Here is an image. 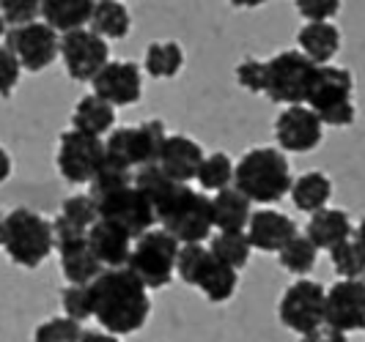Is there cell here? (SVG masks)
<instances>
[{"label":"cell","instance_id":"1","mask_svg":"<svg viewBox=\"0 0 365 342\" xmlns=\"http://www.w3.org/2000/svg\"><path fill=\"white\" fill-rule=\"evenodd\" d=\"M93 318L108 334H132L143 328L151 312L148 288L129 269H108L91 285Z\"/></svg>","mask_w":365,"mask_h":342},{"label":"cell","instance_id":"40","mask_svg":"<svg viewBox=\"0 0 365 342\" xmlns=\"http://www.w3.org/2000/svg\"><path fill=\"white\" fill-rule=\"evenodd\" d=\"M22 74V63L9 47H0V96H11Z\"/></svg>","mask_w":365,"mask_h":342},{"label":"cell","instance_id":"3","mask_svg":"<svg viewBox=\"0 0 365 342\" xmlns=\"http://www.w3.org/2000/svg\"><path fill=\"white\" fill-rule=\"evenodd\" d=\"M154 211L163 230H168L179 244H203L215 228L212 198H206V192L192 189L190 183H176L154 205Z\"/></svg>","mask_w":365,"mask_h":342},{"label":"cell","instance_id":"41","mask_svg":"<svg viewBox=\"0 0 365 342\" xmlns=\"http://www.w3.org/2000/svg\"><path fill=\"white\" fill-rule=\"evenodd\" d=\"M338 0H297V11L308 22H329L338 14Z\"/></svg>","mask_w":365,"mask_h":342},{"label":"cell","instance_id":"31","mask_svg":"<svg viewBox=\"0 0 365 342\" xmlns=\"http://www.w3.org/2000/svg\"><path fill=\"white\" fill-rule=\"evenodd\" d=\"M234 173H237V164L228 159V154H212L206 156L201 164V173H198V183H201L203 192H222V189H231V181H234Z\"/></svg>","mask_w":365,"mask_h":342},{"label":"cell","instance_id":"46","mask_svg":"<svg viewBox=\"0 0 365 342\" xmlns=\"http://www.w3.org/2000/svg\"><path fill=\"white\" fill-rule=\"evenodd\" d=\"M6 244V214H0V247Z\"/></svg>","mask_w":365,"mask_h":342},{"label":"cell","instance_id":"23","mask_svg":"<svg viewBox=\"0 0 365 342\" xmlns=\"http://www.w3.org/2000/svg\"><path fill=\"white\" fill-rule=\"evenodd\" d=\"M212 214H215V228L220 233H247L253 211H250V200L237 186H231L212 198Z\"/></svg>","mask_w":365,"mask_h":342},{"label":"cell","instance_id":"22","mask_svg":"<svg viewBox=\"0 0 365 342\" xmlns=\"http://www.w3.org/2000/svg\"><path fill=\"white\" fill-rule=\"evenodd\" d=\"M299 53L316 66H329V60L341 50V31L332 22H308L297 33Z\"/></svg>","mask_w":365,"mask_h":342},{"label":"cell","instance_id":"24","mask_svg":"<svg viewBox=\"0 0 365 342\" xmlns=\"http://www.w3.org/2000/svg\"><path fill=\"white\" fill-rule=\"evenodd\" d=\"M91 0H44L41 3V17L53 28L55 33H72V31H83L86 22L93 17Z\"/></svg>","mask_w":365,"mask_h":342},{"label":"cell","instance_id":"28","mask_svg":"<svg viewBox=\"0 0 365 342\" xmlns=\"http://www.w3.org/2000/svg\"><path fill=\"white\" fill-rule=\"evenodd\" d=\"M129 11L127 6L113 3V0H102L93 6L91 31L99 33L102 38H124L129 33Z\"/></svg>","mask_w":365,"mask_h":342},{"label":"cell","instance_id":"7","mask_svg":"<svg viewBox=\"0 0 365 342\" xmlns=\"http://www.w3.org/2000/svg\"><path fill=\"white\" fill-rule=\"evenodd\" d=\"M179 250L182 244L173 235L154 228L146 235H140L132 247L127 269L146 285V288H168L173 274H176V260H179Z\"/></svg>","mask_w":365,"mask_h":342},{"label":"cell","instance_id":"18","mask_svg":"<svg viewBox=\"0 0 365 342\" xmlns=\"http://www.w3.org/2000/svg\"><path fill=\"white\" fill-rule=\"evenodd\" d=\"M203 148L187 134H170L160 154V167L176 183H190L198 178L203 164Z\"/></svg>","mask_w":365,"mask_h":342},{"label":"cell","instance_id":"19","mask_svg":"<svg viewBox=\"0 0 365 342\" xmlns=\"http://www.w3.org/2000/svg\"><path fill=\"white\" fill-rule=\"evenodd\" d=\"M88 247L105 269H127L135 238L124 228L113 225L108 219H99L88 230Z\"/></svg>","mask_w":365,"mask_h":342},{"label":"cell","instance_id":"35","mask_svg":"<svg viewBox=\"0 0 365 342\" xmlns=\"http://www.w3.org/2000/svg\"><path fill=\"white\" fill-rule=\"evenodd\" d=\"M86 328L72 318H50L36 328L34 342H83Z\"/></svg>","mask_w":365,"mask_h":342},{"label":"cell","instance_id":"47","mask_svg":"<svg viewBox=\"0 0 365 342\" xmlns=\"http://www.w3.org/2000/svg\"><path fill=\"white\" fill-rule=\"evenodd\" d=\"M6 33V19H3V14H0V36Z\"/></svg>","mask_w":365,"mask_h":342},{"label":"cell","instance_id":"30","mask_svg":"<svg viewBox=\"0 0 365 342\" xmlns=\"http://www.w3.org/2000/svg\"><path fill=\"white\" fill-rule=\"evenodd\" d=\"M250 250H253V244H250L247 233H217L212 238V247H209V252L217 260H222L225 266L237 271L247 266Z\"/></svg>","mask_w":365,"mask_h":342},{"label":"cell","instance_id":"29","mask_svg":"<svg viewBox=\"0 0 365 342\" xmlns=\"http://www.w3.org/2000/svg\"><path fill=\"white\" fill-rule=\"evenodd\" d=\"M146 72L157 80H170L176 77L184 66V50L176 41H154L146 50Z\"/></svg>","mask_w":365,"mask_h":342},{"label":"cell","instance_id":"12","mask_svg":"<svg viewBox=\"0 0 365 342\" xmlns=\"http://www.w3.org/2000/svg\"><path fill=\"white\" fill-rule=\"evenodd\" d=\"M61 58L66 63V72L77 82H93V77L110 63L108 38L93 33L91 28L72 31L61 36Z\"/></svg>","mask_w":365,"mask_h":342},{"label":"cell","instance_id":"45","mask_svg":"<svg viewBox=\"0 0 365 342\" xmlns=\"http://www.w3.org/2000/svg\"><path fill=\"white\" fill-rule=\"evenodd\" d=\"M354 244L365 252V216L360 219V225H354Z\"/></svg>","mask_w":365,"mask_h":342},{"label":"cell","instance_id":"13","mask_svg":"<svg viewBox=\"0 0 365 342\" xmlns=\"http://www.w3.org/2000/svg\"><path fill=\"white\" fill-rule=\"evenodd\" d=\"M6 47L17 55L22 69L41 72L61 55V38L47 22H34L25 28H11L6 33Z\"/></svg>","mask_w":365,"mask_h":342},{"label":"cell","instance_id":"17","mask_svg":"<svg viewBox=\"0 0 365 342\" xmlns=\"http://www.w3.org/2000/svg\"><path fill=\"white\" fill-rule=\"evenodd\" d=\"M297 225H294L292 216H286L283 211H274V208H258L250 216V225H247V238L253 244V250L261 252H283L294 238H297Z\"/></svg>","mask_w":365,"mask_h":342},{"label":"cell","instance_id":"44","mask_svg":"<svg viewBox=\"0 0 365 342\" xmlns=\"http://www.w3.org/2000/svg\"><path fill=\"white\" fill-rule=\"evenodd\" d=\"M83 342H121L115 334H102V331H86Z\"/></svg>","mask_w":365,"mask_h":342},{"label":"cell","instance_id":"32","mask_svg":"<svg viewBox=\"0 0 365 342\" xmlns=\"http://www.w3.org/2000/svg\"><path fill=\"white\" fill-rule=\"evenodd\" d=\"M316 255H319V250L311 244V238L308 235H297L277 257H280V266L289 274H297V277L305 279V274H311V269L316 266Z\"/></svg>","mask_w":365,"mask_h":342},{"label":"cell","instance_id":"37","mask_svg":"<svg viewBox=\"0 0 365 342\" xmlns=\"http://www.w3.org/2000/svg\"><path fill=\"white\" fill-rule=\"evenodd\" d=\"M206 257H209V250H206L203 244H182L179 260H176V274H179V279L187 282V285H195V279H198V274H201Z\"/></svg>","mask_w":365,"mask_h":342},{"label":"cell","instance_id":"8","mask_svg":"<svg viewBox=\"0 0 365 342\" xmlns=\"http://www.w3.org/2000/svg\"><path fill=\"white\" fill-rule=\"evenodd\" d=\"M316 63H311L299 50H283L267 60V82H264V96H269L277 105L286 107H299L308 102L311 93Z\"/></svg>","mask_w":365,"mask_h":342},{"label":"cell","instance_id":"15","mask_svg":"<svg viewBox=\"0 0 365 342\" xmlns=\"http://www.w3.org/2000/svg\"><path fill=\"white\" fill-rule=\"evenodd\" d=\"M93 93L110 102L113 107H129L143 96L140 66L132 60H110L102 72L93 77Z\"/></svg>","mask_w":365,"mask_h":342},{"label":"cell","instance_id":"34","mask_svg":"<svg viewBox=\"0 0 365 342\" xmlns=\"http://www.w3.org/2000/svg\"><path fill=\"white\" fill-rule=\"evenodd\" d=\"M329 260H332L335 274L341 279H363L365 277V252L354 244V238L341 244V247H335L329 252Z\"/></svg>","mask_w":365,"mask_h":342},{"label":"cell","instance_id":"26","mask_svg":"<svg viewBox=\"0 0 365 342\" xmlns=\"http://www.w3.org/2000/svg\"><path fill=\"white\" fill-rule=\"evenodd\" d=\"M113 124H115V107L105 99H99L96 93L83 96L72 112V129L91 134V137H102L105 132L113 129Z\"/></svg>","mask_w":365,"mask_h":342},{"label":"cell","instance_id":"43","mask_svg":"<svg viewBox=\"0 0 365 342\" xmlns=\"http://www.w3.org/2000/svg\"><path fill=\"white\" fill-rule=\"evenodd\" d=\"M11 176V156L6 148H0V183Z\"/></svg>","mask_w":365,"mask_h":342},{"label":"cell","instance_id":"21","mask_svg":"<svg viewBox=\"0 0 365 342\" xmlns=\"http://www.w3.org/2000/svg\"><path fill=\"white\" fill-rule=\"evenodd\" d=\"M305 235L311 238V244L316 250H335L341 244H346L354 238V225L351 216L344 208H322L308 219L305 225Z\"/></svg>","mask_w":365,"mask_h":342},{"label":"cell","instance_id":"16","mask_svg":"<svg viewBox=\"0 0 365 342\" xmlns=\"http://www.w3.org/2000/svg\"><path fill=\"white\" fill-rule=\"evenodd\" d=\"M327 326L344 334L365 328L363 279H338L332 288H327Z\"/></svg>","mask_w":365,"mask_h":342},{"label":"cell","instance_id":"36","mask_svg":"<svg viewBox=\"0 0 365 342\" xmlns=\"http://www.w3.org/2000/svg\"><path fill=\"white\" fill-rule=\"evenodd\" d=\"M63 312L66 318H72L77 324L93 318V299H91V285H69L63 290Z\"/></svg>","mask_w":365,"mask_h":342},{"label":"cell","instance_id":"14","mask_svg":"<svg viewBox=\"0 0 365 342\" xmlns=\"http://www.w3.org/2000/svg\"><path fill=\"white\" fill-rule=\"evenodd\" d=\"M322 137H324V124L308 105L286 107L274 121V140L280 145V151L308 154L322 145Z\"/></svg>","mask_w":365,"mask_h":342},{"label":"cell","instance_id":"25","mask_svg":"<svg viewBox=\"0 0 365 342\" xmlns=\"http://www.w3.org/2000/svg\"><path fill=\"white\" fill-rule=\"evenodd\" d=\"M237 285H239V271L231 269V266H225L222 260H217L215 255L209 252L201 274H198V279H195V288L201 290L212 304H222V301L234 299Z\"/></svg>","mask_w":365,"mask_h":342},{"label":"cell","instance_id":"4","mask_svg":"<svg viewBox=\"0 0 365 342\" xmlns=\"http://www.w3.org/2000/svg\"><path fill=\"white\" fill-rule=\"evenodd\" d=\"M351 90H354V77L344 66H319L313 74L311 93H308V107L319 115V121L324 127L344 129L354 124V102H351Z\"/></svg>","mask_w":365,"mask_h":342},{"label":"cell","instance_id":"27","mask_svg":"<svg viewBox=\"0 0 365 342\" xmlns=\"http://www.w3.org/2000/svg\"><path fill=\"white\" fill-rule=\"evenodd\" d=\"M329 198H332V181L329 176L319 173V170H311V173H302L299 178L294 181L292 186V200L294 205L305 214H316L322 208H327Z\"/></svg>","mask_w":365,"mask_h":342},{"label":"cell","instance_id":"11","mask_svg":"<svg viewBox=\"0 0 365 342\" xmlns=\"http://www.w3.org/2000/svg\"><path fill=\"white\" fill-rule=\"evenodd\" d=\"M96 208H99V219H108L113 225L124 228L135 241L140 235H146L148 230H154V225H157V211H154L151 200L135 183L113 192L108 198L96 200Z\"/></svg>","mask_w":365,"mask_h":342},{"label":"cell","instance_id":"39","mask_svg":"<svg viewBox=\"0 0 365 342\" xmlns=\"http://www.w3.org/2000/svg\"><path fill=\"white\" fill-rule=\"evenodd\" d=\"M237 82L250 93H264V82H267V60H256V58H245L237 66Z\"/></svg>","mask_w":365,"mask_h":342},{"label":"cell","instance_id":"5","mask_svg":"<svg viewBox=\"0 0 365 342\" xmlns=\"http://www.w3.org/2000/svg\"><path fill=\"white\" fill-rule=\"evenodd\" d=\"M53 222L31 208H14L6 216V244L3 250L22 269H36L53 252Z\"/></svg>","mask_w":365,"mask_h":342},{"label":"cell","instance_id":"38","mask_svg":"<svg viewBox=\"0 0 365 342\" xmlns=\"http://www.w3.org/2000/svg\"><path fill=\"white\" fill-rule=\"evenodd\" d=\"M0 14L6 19L9 31L11 28H25V25L36 22V17L41 14V3H36V0H3Z\"/></svg>","mask_w":365,"mask_h":342},{"label":"cell","instance_id":"6","mask_svg":"<svg viewBox=\"0 0 365 342\" xmlns=\"http://www.w3.org/2000/svg\"><path fill=\"white\" fill-rule=\"evenodd\" d=\"M168 137L170 134L165 132L163 121H146L140 127L115 129L105 140V162L132 173L148 164H160V154Z\"/></svg>","mask_w":365,"mask_h":342},{"label":"cell","instance_id":"9","mask_svg":"<svg viewBox=\"0 0 365 342\" xmlns=\"http://www.w3.org/2000/svg\"><path fill=\"white\" fill-rule=\"evenodd\" d=\"M277 318L294 334H311L327 324V288L313 279H297L283 290Z\"/></svg>","mask_w":365,"mask_h":342},{"label":"cell","instance_id":"33","mask_svg":"<svg viewBox=\"0 0 365 342\" xmlns=\"http://www.w3.org/2000/svg\"><path fill=\"white\" fill-rule=\"evenodd\" d=\"M61 216H63L72 228L88 233L93 225L99 222V208H96V200H93L91 195H74V198L63 200Z\"/></svg>","mask_w":365,"mask_h":342},{"label":"cell","instance_id":"2","mask_svg":"<svg viewBox=\"0 0 365 342\" xmlns=\"http://www.w3.org/2000/svg\"><path fill=\"white\" fill-rule=\"evenodd\" d=\"M234 186L250 203H277L292 195V167L280 148L261 145L247 151L237 162Z\"/></svg>","mask_w":365,"mask_h":342},{"label":"cell","instance_id":"20","mask_svg":"<svg viewBox=\"0 0 365 342\" xmlns=\"http://www.w3.org/2000/svg\"><path fill=\"white\" fill-rule=\"evenodd\" d=\"M55 250L61 255V269L69 285H93L99 279L102 271H108L96 255L88 247V235H80L72 241H63V244H55Z\"/></svg>","mask_w":365,"mask_h":342},{"label":"cell","instance_id":"48","mask_svg":"<svg viewBox=\"0 0 365 342\" xmlns=\"http://www.w3.org/2000/svg\"><path fill=\"white\" fill-rule=\"evenodd\" d=\"M363 282H365V277H363Z\"/></svg>","mask_w":365,"mask_h":342},{"label":"cell","instance_id":"42","mask_svg":"<svg viewBox=\"0 0 365 342\" xmlns=\"http://www.w3.org/2000/svg\"><path fill=\"white\" fill-rule=\"evenodd\" d=\"M302 342H349V337L344 331H338V328H332V326H322V328H316L311 334H305Z\"/></svg>","mask_w":365,"mask_h":342},{"label":"cell","instance_id":"10","mask_svg":"<svg viewBox=\"0 0 365 342\" xmlns=\"http://www.w3.org/2000/svg\"><path fill=\"white\" fill-rule=\"evenodd\" d=\"M105 164V143L102 137L83 134L77 129H69L61 134L58 145V170L69 183H91Z\"/></svg>","mask_w":365,"mask_h":342}]
</instances>
